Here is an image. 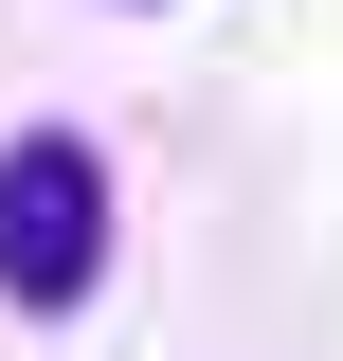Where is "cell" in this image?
<instances>
[{
	"instance_id": "cell-1",
	"label": "cell",
	"mask_w": 343,
	"mask_h": 361,
	"mask_svg": "<svg viewBox=\"0 0 343 361\" xmlns=\"http://www.w3.org/2000/svg\"><path fill=\"white\" fill-rule=\"evenodd\" d=\"M109 271V163L73 127H18L0 145V307H90Z\"/></svg>"
}]
</instances>
